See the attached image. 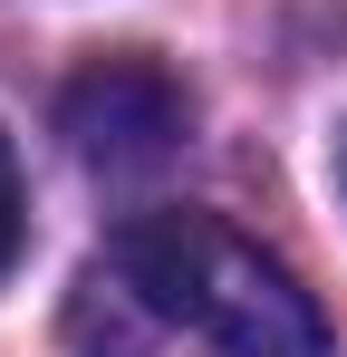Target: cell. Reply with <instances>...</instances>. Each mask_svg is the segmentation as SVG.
I'll list each match as a JSON object with an SVG mask.
<instances>
[{
  "label": "cell",
  "instance_id": "obj_1",
  "mask_svg": "<svg viewBox=\"0 0 347 357\" xmlns=\"http://www.w3.org/2000/svg\"><path fill=\"white\" fill-rule=\"evenodd\" d=\"M77 357H328L309 290L213 213H145L77 271Z\"/></svg>",
  "mask_w": 347,
  "mask_h": 357
},
{
  "label": "cell",
  "instance_id": "obj_2",
  "mask_svg": "<svg viewBox=\"0 0 347 357\" xmlns=\"http://www.w3.org/2000/svg\"><path fill=\"white\" fill-rule=\"evenodd\" d=\"M183 126H193V97L155 59H97L58 97V135L77 145L87 174H155L183 155Z\"/></svg>",
  "mask_w": 347,
  "mask_h": 357
},
{
  "label": "cell",
  "instance_id": "obj_3",
  "mask_svg": "<svg viewBox=\"0 0 347 357\" xmlns=\"http://www.w3.org/2000/svg\"><path fill=\"white\" fill-rule=\"evenodd\" d=\"M20 232H29L20 222V165H10V135H0V271L20 261Z\"/></svg>",
  "mask_w": 347,
  "mask_h": 357
},
{
  "label": "cell",
  "instance_id": "obj_4",
  "mask_svg": "<svg viewBox=\"0 0 347 357\" xmlns=\"http://www.w3.org/2000/svg\"><path fill=\"white\" fill-rule=\"evenodd\" d=\"M338 183H347V145H338Z\"/></svg>",
  "mask_w": 347,
  "mask_h": 357
}]
</instances>
